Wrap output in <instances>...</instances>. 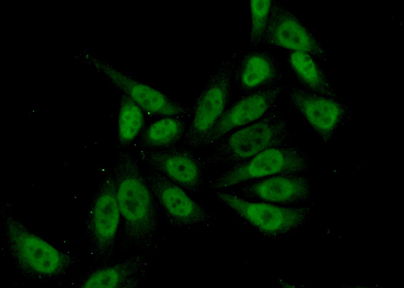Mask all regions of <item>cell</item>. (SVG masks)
Returning <instances> with one entry per match:
<instances>
[{
	"label": "cell",
	"instance_id": "obj_1",
	"mask_svg": "<svg viewBox=\"0 0 404 288\" xmlns=\"http://www.w3.org/2000/svg\"><path fill=\"white\" fill-rule=\"evenodd\" d=\"M113 177L122 221L119 249L146 250L158 231L159 209L136 159L129 152L120 154Z\"/></svg>",
	"mask_w": 404,
	"mask_h": 288
},
{
	"label": "cell",
	"instance_id": "obj_2",
	"mask_svg": "<svg viewBox=\"0 0 404 288\" xmlns=\"http://www.w3.org/2000/svg\"><path fill=\"white\" fill-rule=\"evenodd\" d=\"M289 136L287 120L276 104L260 119L223 137L205 163L233 165L268 148L288 143Z\"/></svg>",
	"mask_w": 404,
	"mask_h": 288
},
{
	"label": "cell",
	"instance_id": "obj_3",
	"mask_svg": "<svg viewBox=\"0 0 404 288\" xmlns=\"http://www.w3.org/2000/svg\"><path fill=\"white\" fill-rule=\"evenodd\" d=\"M8 250L21 269L31 275L48 278L62 273L70 265V257L33 233L12 214L4 219Z\"/></svg>",
	"mask_w": 404,
	"mask_h": 288
},
{
	"label": "cell",
	"instance_id": "obj_4",
	"mask_svg": "<svg viewBox=\"0 0 404 288\" xmlns=\"http://www.w3.org/2000/svg\"><path fill=\"white\" fill-rule=\"evenodd\" d=\"M238 54L233 53L229 58L220 60L207 79L193 106V117L184 135L186 146H201L230 105L231 82Z\"/></svg>",
	"mask_w": 404,
	"mask_h": 288
},
{
	"label": "cell",
	"instance_id": "obj_5",
	"mask_svg": "<svg viewBox=\"0 0 404 288\" xmlns=\"http://www.w3.org/2000/svg\"><path fill=\"white\" fill-rule=\"evenodd\" d=\"M309 159L300 148L288 143L266 149L239 163L230 166L219 176L211 179L209 188L224 190L247 181L277 174L305 171Z\"/></svg>",
	"mask_w": 404,
	"mask_h": 288
},
{
	"label": "cell",
	"instance_id": "obj_6",
	"mask_svg": "<svg viewBox=\"0 0 404 288\" xmlns=\"http://www.w3.org/2000/svg\"><path fill=\"white\" fill-rule=\"evenodd\" d=\"M215 194L218 201L237 218L266 238L277 240L290 234L304 225L309 217L306 207L251 202L233 191L217 190Z\"/></svg>",
	"mask_w": 404,
	"mask_h": 288
},
{
	"label": "cell",
	"instance_id": "obj_7",
	"mask_svg": "<svg viewBox=\"0 0 404 288\" xmlns=\"http://www.w3.org/2000/svg\"><path fill=\"white\" fill-rule=\"evenodd\" d=\"M159 210L172 227L190 228L209 223L216 216L190 198L185 189L149 168L144 175Z\"/></svg>",
	"mask_w": 404,
	"mask_h": 288
},
{
	"label": "cell",
	"instance_id": "obj_8",
	"mask_svg": "<svg viewBox=\"0 0 404 288\" xmlns=\"http://www.w3.org/2000/svg\"><path fill=\"white\" fill-rule=\"evenodd\" d=\"M121 215L113 175L103 181L88 212L87 229L97 259L107 262L114 254Z\"/></svg>",
	"mask_w": 404,
	"mask_h": 288
},
{
	"label": "cell",
	"instance_id": "obj_9",
	"mask_svg": "<svg viewBox=\"0 0 404 288\" xmlns=\"http://www.w3.org/2000/svg\"><path fill=\"white\" fill-rule=\"evenodd\" d=\"M286 88V86L276 84L241 93L236 101L228 106L204 138L201 146L213 147L237 128L263 117L277 104L280 95Z\"/></svg>",
	"mask_w": 404,
	"mask_h": 288
},
{
	"label": "cell",
	"instance_id": "obj_10",
	"mask_svg": "<svg viewBox=\"0 0 404 288\" xmlns=\"http://www.w3.org/2000/svg\"><path fill=\"white\" fill-rule=\"evenodd\" d=\"M262 43L326 58L322 45L303 23L280 1H272Z\"/></svg>",
	"mask_w": 404,
	"mask_h": 288
},
{
	"label": "cell",
	"instance_id": "obj_11",
	"mask_svg": "<svg viewBox=\"0 0 404 288\" xmlns=\"http://www.w3.org/2000/svg\"><path fill=\"white\" fill-rule=\"evenodd\" d=\"M139 159L184 189L198 193L204 182L202 162L194 153L182 147L157 151L140 149Z\"/></svg>",
	"mask_w": 404,
	"mask_h": 288
},
{
	"label": "cell",
	"instance_id": "obj_12",
	"mask_svg": "<svg viewBox=\"0 0 404 288\" xmlns=\"http://www.w3.org/2000/svg\"><path fill=\"white\" fill-rule=\"evenodd\" d=\"M101 70L119 90L132 99L149 117L186 118L191 110L151 85L114 67L102 64Z\"/></svg>",
	"mask_w": 404,
	"mask_h": 288
},
{
	"label": "cell",
	"instance_id": "obj_13",
	"mask_svg": "<svg viewBox=\"0 0 404 288\" xmlns=\"http://www.w3.org/2000/svg\"><path fill=\"white\" fill-rule=\"evenodd\" d=\"M287 102L298 112L326 142L333 136L346 110L336 99L294 85L286 86Z\"/></svg>",
	"mask_w": 404,
	"mask_h": 288
},
{
	"label": "cell",
	"instance_id": "obj_14",
	"mask_svg": "<svg viewBox=\"0 0 404 288\" xmlns=\"http://www.w3.org/2000/svg\"><path fill=\"white\" fill-rule=\"evenodd\" d=\"M242 195L274 205L290 206L307 201L310 196L307 178L300 173L277 174L241 184Z\"/></svg>",
	"mask_w": 404,
	"mask_h": 288
},
{
	"label": "cell",
	"instance_id": "obj_15",
	"mask_svg": "<svg viewBox=\"0 0 404 288\" xmlns=\"http://www.w3.org/2000/svg\"><path fill=\"white\" fill-rule=\"evenodd\" d=\"M283 75L278 60L272 53L252 50L239 58L232 78L241 93H243L276 85Z\"/></svg>",
	"mask_w": 404,
	"mask_h": 288
},
{
	"label": "cell",
	"instance_id": "obj_16",
	"mask_svg": "<svg viewBox=\"0 0 404 288\" xmlns=\"http://www.w3.org/2000/svg\"><path fill=\"white\" fill-rule=\"evenodd\" d=\"M148 266L145 255H137L116 263L102 267L86 278V288H134L144 275Z\"/></svg>",
	"mask_w": 404,
	"mask_h": 288
},
{
	"label": "cell",
	"instance_id": "obj_17",
	"mask_svg": "<svg viewBox=\"0 0 404 288\" xmlns=\"http://www.w3.org/2000/svg\"><path fill=\"white\" fill-rule=\"evenodd\" d=\"M186 123L183 118L164 117L145 126L139 135V149L157 151L168 149L184 136Z\"/></svg>",
	"mask_w": 404,
	"mask_h": 288
},
{
	"label": "cell",
	"instance_id": "obj_18",
	"mask_svg": "<svg viewBox=\"0 0 404 288\" xmlns=\"http://www.w3.org/2000/svg\"><path fill=\"white\" fill-rule=\"evenodd\" d=\"M287 60L303 88L327 97L336 98L325 73L314 57L305 52L289 51Z\"/></svg>",
	"mask_w": 404,
	"mask_h": 288
},
{
	"label": "cell",
	"instance_id": "obj_19",
	"mask_svg": "<svg viewBox=\"0 0 404 288\" xmlns=\"http://www.w3.org/2000/svg\"><path fill=\"white\" fill-rule=\"evenodd\" d=\"M145 127V114L128 95L122 93L118 118L119 148L128 147Z\"/></svg>",
	"mask_w": 404,
	"mask_h": 288
},
{
	"label": "cell",
	"instance_id": "obj_20",
	"mask_svg": "<svg viewBox=\"0 0 404 288\" xmlns=\"http://www.w3.org/2000/svg\"><path fill=\"white\" fill-rule=\"evenodd\" d=\"M272 1L251 0L250 29L249 35L251 47H255L262 43L267 27Z\"/></svg>",
	"mask_w": 404,
	"mask_h": 288
}]
</instances>
